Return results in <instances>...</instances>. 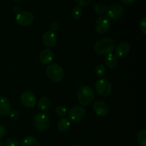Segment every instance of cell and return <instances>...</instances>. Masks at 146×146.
<instances>
[{
    "label": "cell",
    "mask_w": 146,
    "mask_h": 146,
    "mask_svg": "<svg viewBox=\"0 0 146 146\" xmlns=\"http://www.w3.org/2000/svg\"><path fill=\"white\" fill-rule=\"evenodd\" d=\"M115 48V43L111 38H102L98 39L94 44V51L99 55H106L111 54Z\"/></svg>",
    "instance_id": "obj_1"
},
{
    "label": "cell",
    "mask_w": 146,
    "mask_h": 146,
    "mask_svg": "<svg viewBox=\"0 0 146 146\" xmlns=\"http://www.w3.org/2000/svg\"><path fill=\"white\" fill-rule=\"evenodd\" d=\"M77 98L81 105L87 106L94 101L95 98V93L91 87L83 86L78 90Z\"/></svg>",
    "instance_id": "obj_2"
},
{
    "label": "cell",
    "mask_w": 146,
    "mask_h": 146,
    "mask_svg": "<svg viewBox=\"0 0 146 146\" xmlns=\"http://www.w3.org/2000/svg\"><path fill=\"white\" fill-rule=\"evenodd\" d=\"M46 75L51 81L60 82L64 77V71L58 64H51L46 68Z\"/></svg>",
    "instance_id": "obj_3"
},
{
    "label": "cell",
    "mask_w": 146,
    "mask_h": 146,
    "mask_svg": "<svg viewBox=\"0 0 146 146\" xmlns=\"http://www.w3.org/2000/svg\"><path fill=\"white\" fill-rule=\"evenodd\" d=\"M96 91L101 96H107L112 92V84L106 78L98 80L95 84Z\"/></svg>",
    "instance_id": "obj_4"
},
{
    "label": "cell",
    "mask_w": 146,
    "mask_h": 146,
    "mask_svg": "<svg viewBox=\"0 0 146 146\" xmlns=\"http://www.w3.org/2000/svg\"><path fill=\"white\" fill-rule=\"evenodd\" d=\"M33 123L36 129L38 131H46L49 127L50 121L48 117L43 113H38L34 116Z\"/></svg>",
    "instance_id": "obj_5"
},
{
    "label": "cell",
    "mask_w": 146,
    "mask_h": 146,
    "mask_svg": "<svg viewBox=\"0 0 146 146\" xmlns=\"http://www.w3.org/2000/svg\"><path fill=\"white\" fill-rule=\"evenodd\" d=\"M106 14L113 20H118L123 15L124 8L121 4H113L108 7Z\"/></svg>",
    "instance_id": "obj_6"
},
{
    "label": "cell",
    "mask_w": 146,
    "mask_h": 146,
    "mask_svg": "<svg viewBox=\"0 0 146 146\" xmlns=\"http://www.w3.org/2000/svg\"><path fill=\"white\" fill-rule=\"evenodd\" d=\"M20 101L26 108H31L35 106L37 100L34 93L30 91H26L21 94L20 96Z\"/></svg>",
    "instance_id": "obj_7"
},
{
    "label": "cell",
    "mask_w": 146,
    "mask_h": 146,
    "mask_svg": "<svg viewBox=\"0 0 146 146\" xmlns=\"http://www.w3.org/2000/svg\"><path fill=\"white\" fill-rule=\"evenodd\" d=\"M111 27L110 20L106 17H101L95 23V30L98 34H104L109 30Z\"/></svg>",
    "instance_id": "obj_8"
},
{
    "label": "cell",
    "mask_w": 146,
    "mask_h": 146,
    "mask_svg": "<svg viewBox=\"0 0 146 146\" xmlns=\"http://www.w3.org/2000/svg\"><path fill=\"white\" fill-rule=\"evenodd\" d=\"M34 15L30 11H21L19 12L16 17V21L19 25L26 27L29 26L34 21Z\"/></svg>",
    "instance_id": "obj_9"
},
{
    "label": "cell",
    "mask_w": 146,
    "mask_h": 146,
    "mask_svg": "<svg viewBox=\"0 0 146 146\" xmlns=\"http://www.w3.org/2000/svg\"><path fill=\"white\" fill-rule=\"evenodd\" d=\"M93 109L97 115L101 117L106 116L110 112V108L108 104L101 100H97L94 103Z\"/></svg>",
    "instance_id": "obj_10"
},
{
    "label": "cell",
    "mask_w": 146,
    "mask_h": 146,
    "mask_svg": "<svg viewBox=\"0 0 146 146\" xmlns=\"http://www.w3.org/2000/svg\"><path fill=\"white\" fill-rule=\"evenodd\" d=\"M68 118L73 121L78 122L81 121L86 115V111L81 106H76L72 108L68 113Z\"/></svg>",
    "instance_id": "obj_11"
},
{
    "label": "cell",
    "mask_w": 146,
    "mask_h": 146,
    "mask_svg": "<svg viewBox=\"0 0 146 146\" xmlns=\"http://www.w3.org/2000/svg\"><path fill=\"white\" fill-rule=\"evenodd\" d=\"M42 42L46 46L54 47L57 42L56 35L50 30L45 31L42 36Z\"/></svg>",
    "instance_id": "obj_12"
},
{
    "label": "cell",
    "mask_w": 146,
    "mask_h": 146,
    "mask_svg": "<svg viewBox=\"0 0 146 146\" xmlns=\"http://www.w3.org/2000/svg\"><path fill=\"white\" fill-rule=\"evenodd\" d=\"M131 51V45L127 41L120 43L119 45L115 48V54L119 58H125L128 56Z\"/></svg>",
    "instance_id": "obj_13"
},
{
    "label": "cell",
    "mask_w": 146,
    "mask_h": 146,
    "mask_svg": "<svg viewBox=\"0 0 146 146\" xmlns=\"http://www.w3.org/2000/svg\"><path fill=\"white\" fill-rule=\"evenodd\" d=\"M11 111V104L8 98L5 96H0V115L5 116Z\"/></svg>",
    "instance_id": "obj_14"
},
{
    "label": "cell",
    "mask_w": 146,
    "mask_h": 146,
    "mask_svg": "<svg viewBox=\"0 0 146 146\" xmlns=\"http://www.w3.org/2000/svg\"><path fill=\"white\" fill-rule=\"evenodd\" d=\"M39 59L42 64H49L54 59V53L50 49H44L40 53Z\"/></svg>",
    "instance_id": "obj_15"
},
{
    "label": "cell",
    "mask_w": 146,
    "mask_h": 146,
    "mask_svg": "<svg viewBox=\"0 0 146 146\" xmlns=\"http://www.w3.org/2000/svg\"><path fill=\"white\" fill-rule=\"evenodd\" d=\"M105 64L110 69H114L118 64V59L113 54H109L105 58Z\"/></svg>",
    "instance_id": "obj_16"
},
{
    "label": "cell",
    "mask_w": 146,
    "mask_h": 146,
    "mask_svg": "<svg viewBox=\"0 0 146 146\" xmlns=\"http://www.w3.org/2000/svg\"><path fill=\"white\" fill-rule=\"evenodd\" d=\"M57 126H58V129L60 132L66 133L70 129L71 122H70V121L68 118H63L58 121Z\"/></svg>",
    "instance_id": "obj_17"
},
{
    "label": "cell",
    "mask_w": 146,
    "mask_h": 146,
    "mask_svg": "<svg viewBox=\"0 0 146 146\" xmlns=\"http://www.w3.org/2000/svg\"><path fill=\"white\" fill-rule=\"evenodd\" d=\"M21 146H40V143L37 138L33 136H28L23 140Z\"/></svg>",
    "instance_id": "obj_18"
},
{
    "label": "cell",
    "mask_w": 146,
    "mask_h": 146,
    "mask_svg": "<svg viewBox=\"0 0 146 146\" xmlns=\"http://www.w3.org/2000/svg\"><path fill=\"white\" fill-rule=\"evenodd\" d=\"M38 106L41 111H46L50 106V101L46 97H42L39 99L38 103Z\"/></svg>",
    "instance_id": "obj_19"
},
{
    "label": "cell",
    "mask_w": 146,
    "mask_h": 146,
    "mask_svg": "<svg viewBox=\"0 0 146 146\" xmlns=\"http://www.w3.org/2000/svg\"><path fill=\"white\" fill-rule=\"evenodd\" d=\"M137 141L141 146H146V131L143 129L137 134Z\"/></svg>",
    "instance_id": "obj_20"
},
{
    "label": "cell",
    "mask_w": 146,
    "mask_h": 146,
    "mask_svg": "<svg viewBox=\"0 0 146 146\" xmlns=\"http://www.w3.org/2000/svg\"><path fill=\"white\" fill-rule=\"evenodd\" d=\"M83 14V10L81 9V7H78V6H76V7H74L72 11H71V16H72L73 18L76 20H78L82 17Z\"/></svg>",
    "instance_id": "obj_21"
},
{
    "label": "cell",
    "mask_w": 146,
    "mask_h": 146,
    "mask_svg": "<svg viewBox=\"0 0 146 146\" xmlns=\"http://www.w3.org/2000/svg\"><path fill=\"white\" fill-rule=\"evenodd\" d=\"M106 71V69L105 66L103 64H98L94 69V73H95L96 76L98 77H102L103 76H104Z\"/></svg>",
    "instance_id": "obj_22"
},
{
    "label": "cell",
    "mask_w": 146,
    "mask_h": 146,
    "mask_svg": "<svg viewBox=\"0 0 146 146\" xmlns=\"http://www.w3.org/2000/svg\"><path fill=\"white\" fill-rule=\"evenodd\" d=\"M94 10H95L96 12L98 14H104L105 13H106L107 8L104 4H101V3H98L94 7Z\"/></svg>",
    "instance_id": "obj_23"
},
{
    "label": "cell",
    "mask_w": 146,
    "mask_h": 146,
    "mask_svg": "<svg viewBox=\"0 0 146 146\" xmlns=\"http://www.w3.org/2000/svg\"><path fill=\"white\" fill-rule=\"evenodd\" d=\"M55 112L57 114V115H58L60 117L65 116L68 113L67 108L64 106H59L57 107L55 110Z\"/></svg>",
    "instance_id": "obj_24"
},
{
    "label": "cell",
    "mask_w": 146,
    "mask_h": 146,
    "mask_svg": "<svg viewBox=\"0 0 146 146\" xmlns=\"http://www.w3.org/2000/svg\"><path fill=\"white\" fill-rule=\"evenodd\" d=\"M139 27L141 31H142L143 34L144 35L146 34V18L143 17V19H141L139 21Z\"/></svg>",
    "instance_id": "obj_25"
},
{
    "label": "cell",
    "mask_w": 146,
    "mask_h": 146,
    "mask_svg": "<svg viewBox=\"0 0 146 146\" xmlns=\"http://www.w3.org/2000/svg\"><path fill=\"white\" fill-rule=\"evenodd\" d=\"M19 145V142L14 138H9L6 142L7 146H18Z\"/></svg>",
    "instance_id": "obj_26"
},
{
    "label": "cell",
    "mask_w": 146,
    "mask_h": 146,
    "mask_svg": "<svg viewBox=\"0 0 146 146\" xmlns=\"http://www.w3.org/2000/svg\"><path fill=\"white\" fill-rule=\"evenodd\" d=\"M9 116L12 120H18L20 117V114L19 111H16V110H13V111H10Z\"/></svg>",
    "instance_id": "obj_27"
},
{
    "label": "cell",
    "mask_w": 146,
    "mask_h": 146,
    "mask_svg": "<svg viewBox=\"0 0 146 146\" xmlns=\"http://www.w3.org/2000/svg\"><path fill=\"white\" fill-rule=\"evenodd\" d=\"M91 0H76L78 7H86L91 3Z\"/></svg>",
    "instance_id": "obj_28"
},
{
    "label": "cell",
    "mask_w": 146,
    "mask_h": 146,
    "mask_svg": "<svg viewBox=\"0 0 146 146\" xmlns=\"http://www.w3.org/2000/svg\"><path fill=\"white\" fill-rule=\"evenodd\" d=\"M49 27H50V31L54 32V31H57V30L58 29V28H59V24H58V21H54L50 24Z\"/></svg>",
    "instance_id": "obj_29"
},
{
    "label": "cell",
    "mask_w": 146,
    "mask_h": 146,
    "mask_svg": "<svg viewBox=\"0 0 146 146\" xmlns=\"http://www.w3.org/2000/svg\"><path fill=\"white\" fill-rule=\"evenodd\" d=\"M6 134V129L3 125H0V138H3Z\"/></svg>",
    "instance_id": "obj_30"
},
{
    "label": "cell",
    "mask_w": 146,
    "mask_h": 146,
    "mask_svg": "<svg viewBox=\"0 0 146 146\" xmlns=\"http://www.w3.org/2000/svg\"><path fill=\"white\" fill-rule=\"evenodd\" d=\"M135 0H122V1L123 2V4H126V5H129V4H133Z\"/></svg>",
    "instance_id": "obj_31"
},
{
    "label": "cell",
    "mask_w": 146,
    "mask_h": 146,
    "mask_svg": "<svg viewBox=\"0 0 146 146\" xmlns=\"http://www.w3.org/2000/svg\"><path fill=\"white\" fill-rule=\"evenodd\" d=\"M19 10V7L18 6H16V7H14V11H15V12H18Z\"/></svg>",
    "instance_id": "obj_32"
},
{
    "label": "cell",
    "mask_w": 146,
    "mask_h": 146,
    "mask_svg": "<svg viewBox=\"0 0 146 146\" xmlns=\"http://www.w3.org/2000/svg\"><path fill=\"white\" fill-rule=\"evenodd\" d=\"M0 146H5V145H4V142H3V141H0Z\"/></svg>",
    "instance_id": "obj_33"
},
{
    "label": "cell",
    "mask_w": 146,
    "mask_h": 146,
    "mask_svg": "<svg viewBox=\"0 0 146 146\" xmlns=\"http://www.w3.org/2000/svg\"><path fill=\"white\" fill-rule=\"evenodd\" d=\"M16 1H17V2H19V1H21V0H15Z\"/></svg>",
    "instance_id": "obj_34"
},
{
    "label": "cell",
    "mask_w": 146,
    "mask_h": 146,
    "mask_svg": "<svg viewBox=\"0 0 146 146\" xmlns=\"http://www.w3.org/2000/svg\"><path fill=\"white\" fill-rule=\"evenodd\" d=\"M74 146H80V145H74Z\"/></svg>",
    "instance_id": "obj_35"
}]
</instances>
